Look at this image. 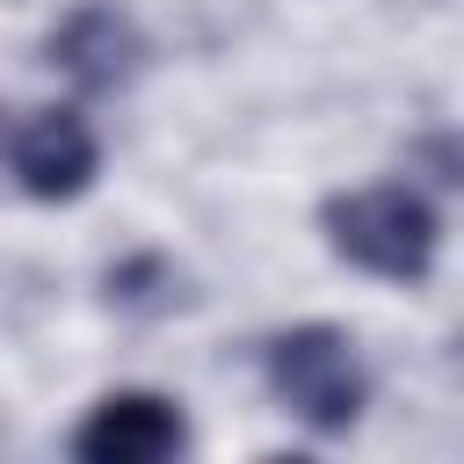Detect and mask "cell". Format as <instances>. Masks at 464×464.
Returning <instances> with one entry per match:
<instances>
[{
    "mask_svg": "<svg viewBox=\"0 0 464 464\" xmlns=\"http://www.w3.org/2000/svg\"><path fill=\"white\" fill-rule=\"evenodd\" d=\"M7 167L14 181L36 196V203H72L94 188L102 174V138L80 109H29L14 123V145H7Z\"/></svg>",
    "mask_w": 464,
    "mask_h": 464,
    "instance_id": "cell-4",
    "label": "cell"
},
{
    "mask_svg": "<svg viewBox=\"0 0 464 464\" xmlns=\"http://www.w3.org/2000/svg\"><path fill=\"white\" fill-rule=\"evenodd\" d=\"M261 370H268V392L283 399V413H297L319 435H348L362 420V406H370V370H362L355 341L341 326H326V319L283 326L261 348Z\"/></svg>",
    "mask_w": 464,
    "mask_h": 464,
    "instance_id": "cell-2",
    "label": "cell"
},
{
    "mask_svg": "<svg viewBox=\"0 0 464 464\" xmlns=\"http://www.w3.org/2000/svg\"><path fill=\"white\" fill-rule=\"evenodd\" d=\"M326 246L384 283H420L442 254V218L413 181H370V188H341L319 203Z\"/></svg>",
    "mask_w": 464,
    "mask_h": 464,
    "instance_id": "cell-1",
    "label": "cell"
},
{
    "mask_svg": "<svg viewBox=\"0 0 464 464\" xmlns=\"http://www.w3.org/2000/svg\"><path fill=\"white\" fill-rule=\"evenodd\" d=\"M44 58L87 87V94H109V87H130L145 72V29L130 22V7L116 0H80L72 14H58V29L44 36Z\"/></svg>",
    "mask_w": 464,
    "mask_h": 464,
    "instance_id": "cell-3",
    "label": "cell"
},
{
    "mask_svg": "<svg viewBox=\"0 0 464 464\" xmlns=\"http://www.w3.org/2000/svg\"><path fill=\"white\" fill-rule=\"evenodd\" d=\"M181 450H188V420L167 392H109L72 428L80 464H167Z\"/></svg>",
    "mask_w": 464,
    "mask_h": 464,
    "instance_id": "cell-5",
    "label": "cell"
}]
</instances>
